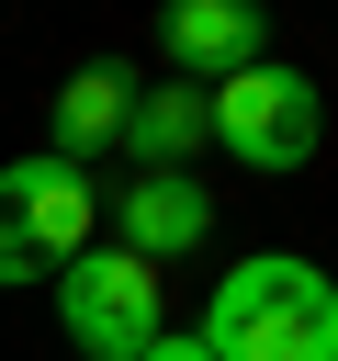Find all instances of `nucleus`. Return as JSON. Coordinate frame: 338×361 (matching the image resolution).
Wrapping results in <instances>:
<instances>
[{"instance_id":"1","label":"nucleus","mask_w":338,"mask_h":361,"mask_svg":"<svg viewBox=\"0 0 338 361\" xmlns=\"http://www.w3.org/2000/svg\"><path fill=\"white\" fill-rule=\"evenodd\" d=\"M203 361H338V282L293 248H248L203 293Z\"/></svg>"},{"instance_id":"2","label":"nucleus","mask_w":338,"mask_h":361,"mask_svg":"<svg viewBox=\"0 0 338 361\" xmlns=\"http://www.w3.org/2000/svg\"><path fill=\"white\" fill-rule=\"evenodd\" d=\"M90 226H101V203H90V169H79V158H56V147L11 158V169H0V293L56 282V271L90 248Z\"/></svg>"},{"instance_id":"3","label":"nucleus","mask_w":338,"mask_h":361,"mask_svg":"<svg viewBox=\"0 0 338 361\" xmlns=\"http://www.w3.org/2000/svg\"><path fill=\"white\" fill-rule=\"evenodd\" d=\"M203 124H214V147L248 158V169H304V158L327 147V102H315V79L282 68V56L214 79V90H203Z\"/></svg>"},{"instance_id":"4","label":"nucleus","mask_w":338,"mask_h":361,"mask_svg":"<svg viewBox=\"0 0 338 361\" xmlns=\"http://www.w3.org/2000/svg\"><path fill=\"white\" fill-rule=\"evenodd\" d=\"M56 327H68L79 361H135V350L169 327V316H158V271L90 237V248L56 271Z\"/></svg>"},{"instance_id":"5","label":"nucleus","mask_w":338,"mask_h":361,"mask_svg":"<svg viewBox=\"0 0 338 361\" xmlns=\"http://www.w3.org/2000/svg\"><path fill=\"white\" fill-rule=\"evenodd\" d=\"M203 237H214V192H203L192 169H135V180H124V203H113V248H124V259L169 271V259H192Z\"/></svg>"},{"instance_id":"6","label":"nucleus","mask_w":338,"mask_h":361,"mask_svg":"<svg viewBox=\"0 0 338 361\" xmlns=\"http://www.w3.org/2000/svg\"><path fill=\"white\" fill-rule=\"evenodd\" d=\"M158 56H169L192 90H214V79H237V68L270 56V11H259V0H169V11H158Z\"/></svg>"},{"instance_id":"7","label":"nucleus","mask_w":338,"mask_h":361,"mask_svg":"<svg viewBox=\"0 0 338 361\" xmlns=\"http://www.w3.org/2000/svg\"><path fill=\"white\" fill-rule=\"evenodd\" d=\"M135 90H146V79H135V56H90V68H68V79L45 90V147L90 169V158L124 135V102H135Z\"/></svg>"},{"instance_id":"8","label":"nucleus","mask_w":338,"mask_h":361,"mask_svg":"<svg viewBox=\"0 0 338 361\" xmlns=\"http://www.w3.org/2000/svg\"><path fill=\"white\" fill-rule=\"evenodd\" d=\"M113 147H124L135 169H192V158L214 147V124H203V90H192V79H169V90H135Z\"/></svg>"},{"instance_id":"9","label":"nucleus","mask_w":338,"mask_h":361,"mask_svg":"<svg viewBox=\"0 0 338 361\" xmlns=\"http://www.w3.org/2000/svg\"><path fill=\"white\" fill-rule=\"evenodd\" d=\"M135 361H203V338H180V327H158V338H146Z\"/></svg>"}]
</instances>
